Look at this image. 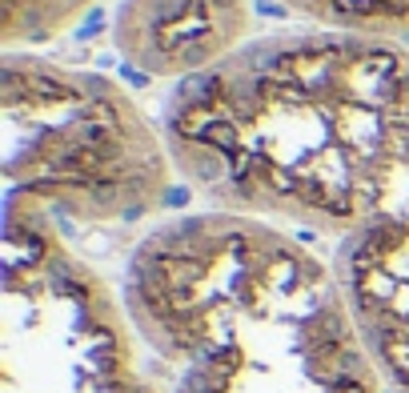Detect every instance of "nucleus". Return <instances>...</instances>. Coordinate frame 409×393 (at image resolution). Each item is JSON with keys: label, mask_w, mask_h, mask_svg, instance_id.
<instances>
[{"label": "nucleus", "mask_w": 409, "mask_h": 393, "mask_svg": "<svg viewBox=\"0 0 409 393\" xmlns=\"http://www.w3.org/2000/svg\"><path fill=\"white\" fill-rule=\"evenodd\" d=\"M165 141L209 209L341 241L409 184V49L321 28L257 37L177 85Z\"/></svg>", "instance_id": "1"}, {"label": "nucleus", "mask_w": 409, "mask_h": 393, "mask_svg": "<svg viewBox=\"0 0 409 393\" xmlns=\"http://www.w3.org/2000/svg\"><path fill=\"white\" fill-rule=\"evenodd\" d=\"M165 393H385L333 265L233 213H185L141 237L121 293Z\"/></svg>", "instance_id": "2"}, {"label": "nucleus", "mask_w": 409, "mask_h": 393, "mask_svg": "<svg viewBox=\"0 0 409 393\" xmlns=\"http://www.w3.org/2000/svg\"><path fill=\"white\" fill-rule=\"evenodd\" d=\"M165 129L105 73L4 52L8 196L85 225L145 221L173 193Z\"/></svg>", "instance_id": "3"}, {"label": "nucleus", "mask_w": 409, "mask_h": 393, "mask_svg": "<svg viewBox=\"0 0 409 393\" xmlns=\"http://www.w3.org/2000/svg\"><path fill=\"white\" fill-rule=\"evenodd\" d=\"M129 309L32 201L4 205L0 393H165Z\"/></svg>", "instance_id": "4"}, {"label": "nucleus", "mask_w": 409, "mask_h": 393, "mask_svg": "<svg viewBox=\"0 0 409 393\" xmlns=\"http://www.w3.org/2000/svg\"><path fill=\"white\" fill-rule=\"evenodd\" d=\"M329 265L385 393H409V184L337 241Z\"/></svg>", "instance_id": "5"}, {"label": "nucleus", "mask_w": 409, "mask_h": 393, "mask_svg": "<svg viewBox=\"0 0 409 393\" xmlns=\"http://www.w3.org/2000/svg\"><path fill=\"white\" fill-rule=\"evenodd\" d=\"M249 0H121L112 45L153 81H193L249 45Z\"/></svg>", "instance_id": "6"}, {"label": "nucleus", "mask_w": 409, "mask_h": 393, "mask_svg": "<svg viewBox=\"0 0 409 393\" xmlns=\"http://www.w3.org/2000/svg\"><path fill=\"white\" fill-rule=\"evenodd\" d=\"M273 4L337 37L393 40V45L409 37V0H273Z\"/></svg>", "instance_id": "7"}, {"label": "nucleus", "mask_w": 409, "mask_h": 393, "mask_svg": "<svg viewBox=\"0 0 409 393\" xmlns=\"http://www.w3.org/2000/svg\"><path fill=\"white\" fill-rule=\"evenodd\" d=\"M97 0H0V40L8 52L20 45H40L76 25Z\"/></svg>", "instance_id": "8"}]
</instances>
